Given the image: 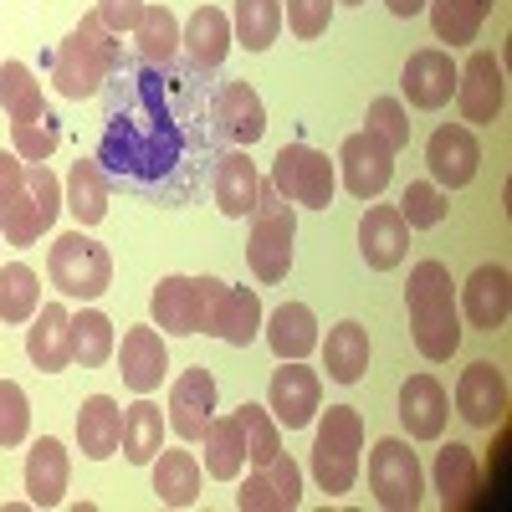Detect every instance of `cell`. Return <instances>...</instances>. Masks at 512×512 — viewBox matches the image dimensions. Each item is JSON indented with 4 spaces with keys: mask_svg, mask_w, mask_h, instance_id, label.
I'll return each instance as SVG.
<instances>
[{
    "mask_svg": "<svg viewBox=\"0 0 512 512\" xmlns=\"http://www.w3.org/2000/svg\"><path fill=\"white\" fill-rule=\"evenodd\" d=\"M200 441H205V472L216 477V482H236L241 466H246V436H241L236 410L231 415H210Z\"/></svg>",
    "mask_w": 512,
    "mask_h": 512,
    "instance_id": "obj_29",
    "label": "cell"
},
{
    "mask_svg": "<svg viewBox=\"0 0 512 512\" xmlns=\"http://www.w3.org/2000/svg\"><path fill=\"white\" fill-rule=\"evenodd\" d=\"M123 456L134 461V466H149L164 446V410L154 400H134L123 410Z\"/></svg>",
    "mask_w": 512,
    "mask_h": 512,
    "instance_id": "obj_32",
    "label": "cell"
},
{
    "mask_svg": "<svg viewBox=\"0 0 512 512\" xmlns=\"http://www.w3.org/2000/svg\"><path fill=\"white\" fill-rule=\"evenodd\" d=\"M267 472H272V482H277V492H282V507L292 512L297 502H303V466H297L287 451H277V456L267 461Z\"/></svg>",
    "mask_w": 512,
    "mask_h": 512,
    "instance_id": "obj_48",
    "label": "cell"
},
{
    "mask_svg": "<svg viewBox=\"0 0 512 512\" xmlns=\"http://www.w3.org/2000/svg\"><path fill=\"white\" fill-rule=\"evenodd\" d=\"M180 47L190 52V62H195L200 72H216V67L231 57V47H236L231 16H226L221 6H200V11L190 16V26L180 31Z\"/></svg>",
    "mask_w": 512,
    "mask_h": 512,
    "instance_id": "obj_24",
    "label": "cell"
},
{
    "mask_svg": "<svg viewBox=\"0 0 512 512\" xmlns=\"http://www.w3.org/2000/svg\"><path fill=\"white\" fill-rule=\"evenodd\" d=\"M456 108L466 123H492L507 103V77H502V62L497 52H472L466 67H456Z\"/></svg>",
    "mask_w": 512,
    "mask_h": 512,
    "instance_id": "obj_10",
    "label": "cell"
},
{
    "mask_svg": "<svg viewBox=\"0 0 512 512\" xmlns=\"http://www.w3.org/2000/svg\"><path fill=\"white\" fill-rule=\"evenodd\" d=\"M436 492H441L446 512L472 502V492H477V456H472V446H461V441L441 446V456H436Z\"/></svg>",
    "mask_w": 512,
    "mask_h": 512,
    "instance_id": "obj_33",
    "label": "cell"
},
{
    "mask_svg": "<svg viewBox=\"0 0 512 512\" xmlns=\"http://www.w3.org/2000/svg\"><path fill=\"white\" fill-rule=\"evenodd\" d=\"M446 190L436 185V180H410L405 185V195H400V216H405V226L410 231H431V226H441L446 221Z\"/></svg>",
    "mask_w": 512,
    "mask_h": 512,
    "instance_id": "obj_43",
    "label": "cell"
},
{
    "mask_svg": "<svg viewBox=\"0 0 512 512\" xmlns=\"http://www.w3.org/2000/svg\"><path fill=\"white\" fill-rule=\"evenodd\" d=\"M272 185L287 205H308V210H328L333 190H338V164L313 149V144H282L272 159Z\"/></svg>",
    "mask_w": 512,
    "mask_h": 512,
    "instance_id": "obj_6",
    "label": "cell"
},
{
    "mask_svg": "<svg viewBox=\"0 0 512 512\" xmlns=\"http://www.w3.org/2000/svg\"><path fill=\"white\" fill-rule=\"evenodd\" d=\"M292 241H297V210L277 195L272 180H262L251 210V241H246V262L256 272V282H282L292 267Z\"/></svg>",
    "mask_w": 512,
    "mask_h": 512,
    "instance_id": "obj_4",
    "label": "cell"
},
{
    "mask_svg": "<svg viewBox=\"0 0 512 512\" xmlns=\"http://www.w3.org/2000/svg\"><path fill=\"white\" fill-rule=\"evenodd\" d=\"M384 6H390L395 16H405V21H410V16H420V11H425V0H384Z\"/></svg>",
    "mask_w": 512,
    "mask_h": 512,
    "instance_id": "obj_51",
    "label": "cell"
},
{
    "mask_svg": "<svg viewBox=\"0 0 512 512\" xmlns=\"http://www.w3.org/2000/svg\"><path fill=\"white\" fill-rule=\"evenodd\" d=\"M57 144H62V123H57L52 108L36 113V118H26V123H11V149H16L26 164H47V159L57 154Z\"/></svg>",
    "mask_w": 512,
    "mask_h": 512,
    "instance_id": "obj_40",
    "label": "cell"
},
{
    "mask_svg": "<svg viewBox=\"0 0 512 512\" xmlns=\"http://www.w3.org/2000/svg\"><path fill=\"white\" fill-rule=\"evenodd\" d=\"M0 108L11 113V123H26L36 113H47V98H41V82L26 62H0Z\"/></svg>",
    "mask_w": 512,
    "mask_h": 512,
    "instance_id": "obj_38",
    "label": "cell"
},
{
    "mask_svg": "<svg viewBox=\"0 0 512 512\" xmlns=\"http://www.w3.org/2000/svg\"><path fill=\"white\" fill-rule=\"evenodd\" d=\"M425 164H431V180L441 190H461L477 180V164H482V144L472 134V123H441L431 144H425Z\"/></svg>",
    "mask_w": 512,
    "mask_h": 512,
    "instance_id": "obj_11",
    "label": "cell"
},
{
    "mask_svg": "<svg viewBox=\"0 0 512 512\" xmlns=\"http://www.w3.org/2000/svg\"><path fill=\"white\" fill-rule=\"evenodd\" d=\"M359 451H364V415L354 405H328L313 436V482L328 497H344L359 482Z\"/></svg>",
    "mask_w": 512,
    "mask_h": 512,
    "instance_id": "obj_3",
    "label": "cell"
},
{
    "mask_svg": "<svg viewBox=\"0 0 512 512\" xmlns=\"http://www.w3.org/2000/svg\"><path fill=\"white\" fill-rule=\"evenodd\" d=\"M41 308V277L26 262L0 267V323H31Z\"/></svg>",
    "mask_w": 512,
    "mask_h": 512,
    "instance_id": "obj_37",
    "label": "cell"
},
{
    "mask_svg": "<svg viewBox=\"0 0 512 512\" xmlns=\"http://www.w3.org/2000/svg\"><path fill=\"white\" fill-rule=\"evenodd\" d=\"M400 88H405L410 108H425V113L446 108L451 93H456V62H451V52H446V47H420V52H410V62H405V72H400Z\"/></svg>",
    "mask_w": 512,
    "mask_h": 512,
    "instance_id": "obj_14",
    "label": "cell"
},
{
    "mask_svg": "<svg viewBox=\"0 0 512 512\" xmlns=\"http://www.w3.org/2000/svg\"><path fill=\"white\" fill-rule=\"evenodd\" d=\"M205 333L221 338V344H231V349H246L251 338L262 333V297H256L251 287H231L226 282V292H221L216 313H210Z\"/></svg>",
    "mask_w": 512,
    "mask_h": 512,
    "instance_id": "obj_23",
    "label": "cell"
},
{
    "mask_svg": "<svg viewBox=\"0 0 512 512\" xmlns=\"http://www.w3.org/2000/svg\"><path fill=\"white\" fill-rule=\"evenodd\" d=\"M67 482H72V456L57 436H41L31 451H26V502L31 507H62L67 497Z\"/></svg>",
    "mask_w": 512,
    "mask_h": 512,
    "instance_id": "obj_20",
    "label": "cell"
},
{
    "mask_svg": "<svg viewBox=\"0 0 512 512\" xmlns=\"http://www.w3.org/2000/svg\"><path fill=\"white\" fill-rule=\"evenodd\" d=\"M431 6V31L436 41H446V47H472V41L482 36V11L472 6V0H425Z\"/></svg>",
    "mask_w": 512,
    "mask_h": 512,
    "instance_id": "obj_39",
    "label": "cell"
},
{
    "mask_svg": "<svg viewBox=\"0 0 512 512\" xmlns=\"http://www.w3.org/2000/svg\"><path fill=\"white\" fill-rule=\"evenodd\" d=\"M267 410H272L277 425H287V431L313 425L318 410H323V379H318V369H308L303 359H282V369L267 384Z\"/></svg>",
    "mask_w": 512,
    "mask_h": 512,
    "instance_id": "obj_9",
    "label": "cell"
},
{
    "mask_svg": "<svg viewBox=\"0 0 512 512\" xmlns=\"http://www.w3.org/2000/svg\"><path fill=\"white\" fill-rule=\"evenodd\" d=\"M123 62V47H118V36L98 21V11L82 16V26L57 47L52 57V82H57V93L82 103V98H93L103 88V77Z\"/></svg>",
    "mask_w": 512,
    "mask_h": 512,
    "instance_id": "obj_2",
    "label": "cell"
},
{
    "mask_svg": "<svg viewBox=\"0 0 512 512\" xmlns=\"http://www.w3.org/2000/svg\"><path fill=\"white\" fill-rule=\"evenodd\" d=\"M62 210L88 231L108 216V175H103V164L98 159H77L67 169V185H62Z\"/></svg>",
    "mask_w": 512,
    "mask_h": 512,
    "instance_id": "obj_26",
    "label": "cell"
},
{
    "mask_svg": "<svg viewBox=\"0 0 512 512\" xmlns=\"http://www.w3.org/2000/svg\"><path fill=\"white\" fill-rule=\"evenodd\" d=\"M26 354L41 374H62L72 364V313L62 303H41L26 328Z\"/></svg>",
    "mask_w": 512,
    "mask_h": 512,
    "instance_id": "obj_21",
    "label": "cell"
},
{
    "mask_svg": "<svg viewBox=\"0 0 512 512\" xmlns=\"http://www.w3.org/2000/svg\"><path fill=\"white\" fill-rule=\"evenodd\" d=\"M338 169H344V190L354 200H379L390 190V175H395V154L384 149L374 134H349L344 149H338Z\"/></svg>",
    "mask_w": 512,
    "mask_h": 512,
    "instance_id": "obj_12",
    "label": "cell"
},
{
    "mask_svg": "<svg viewBox=\"0 0 512 512\" xmlns=\"http://www.w3.org/2000/svg\"><path fill=\"white\" fill-rule=\"evenodd\" d=\"M323 369L333 384H359L369 369V328L344 318L328 328V344H323Z\"/></svg>",
    "mask_w": 512,
    "mask_h": 512,
    "instance_id": "obj_28",
    "label": "cell"
},
{
    "mask_svg": "<svg viewBox=\"0 0 512 512\" xmlns=\"http://www.w3.org/2000/svg\"><path fill=\"white\" fill-rule=\"evenodd\" d=\"M210 415H216V374L205 364H195L175 379V390H169V425H175L180 441H200Z\"/></svg>",
    "mask_w": 512,
    "mask_h": 512,
    "instance_id": "obj_15",
    "label": "cell"
},
{
    "mask_svg": "<svg viewBox=\"0 0 512 512\" xmlns=\"http://www.w3.org/2000/svg\"><path fill=\"white\" fill-rule=\"evenodd\" d=\"M113 349H118V338H113L108 313H98V308L72 313V364H82V369H103V364L113 359Z\"/></svg>",
    "mask_w": 512,
    "mask_h": 512,
    "instance_id": "obj_34",
    "label": "cell"
},
{
    "mask_svg": "<svg viewBox=\"0 0 512 512\" xmlns=\"http://www.w3.org/2000/svg\"><path fill=\"white\" fill-rule=\"evenodd\" d=\"M472 6H477V11H482V16H487V11H492V6H497V0H472Z\"/></svg>",
    "mask_w": 512,
    "mask_h": 512,
    "instance_id": "obj_52",
    "label": "cell"
},
{
    "mask_svg": "<svg viewBox=\"0 0 512 512\" xmlns=\"http://www.w3.org/2000/svg\"><path fill=\"white\" fill-rule=\"evenodd\" d=\"M256 195H262V175H256V164L246 149H231L216 159V205L221 216L231 221H246L256 210Z\"/></svg>",
    "mask_w": 512,
    "mask_h": 512,
    "instance_id": "obj_25",
    "label": "cell"
},
{
    "mask_svg": "<svg viewBox=\"0 0 512 512\" xmlns=\"http://www.w3.org/2000/svg\"><path fill=\"white\" fill-rule=\"evenodd\" d=\"M359 251L374 272H395L410 251V226L400 216V205H369L359 221Z\"/></svg>",
    "mask_w": 512,
    "mask_h": 512,
    "instance_id": "obj_19",
    "label": "cell"
},
{
    "mask_svg": "<svg viewBox=\"0 0 512 512\" xmlns=\"http://www.w3.org/2000/svg\"><path fill=\"white\" fill-rule=\"evenodd\" d=\"M47 277H52V287H57L62 297L93 303V297H103L108 282H113V256H108V246H98L88 231L77 226V231H67V236L52 241V251H47Z\"/></svg>",
    "mask_w": 512,
    "mask_h": 512,
    "instance_id": "obj_5",
    "label": "cell"
},
{
    "mask_svg": "<svg viewBox=\"0 0 512 512\" xmlns=\"http://www.w3.org/2000/svg\"><path fill=\"white\" fill-rule=\"evenodd\" d=\"M221 292H226L221 277H164L154 287V303H149L154 328L175 333V338L205 333L210 313H216V303H221Z\"/></svg>",
    "mask_w": 512,
    "mask_h": 512,
    "instance_id": "obj_7",
    "label": "cell"
},
{
    "mask_svg": "<svg viewBox=\"0 0 512 512\" xmlns=\"http://www.w3.org/2000/svg\"><path fill=\"white\" fill-rule=\"evenodd\" d=\"M405 303H410V333L420 359L446 364L461 349V313H456V282L446 272V262L425 256V262L410 267L405 282Z\"/></svg>",
    "mask_w": 512,
    "mask_h": 512,
    "instance_id": "obj_1",
    "label": "cell"
},
{
    "mask_svg": "<svg viewBox=\"0 0 512 512\" xmlns=\"http://www.w3.org/2000/svg\"><path fill=\"white\" fill-rule=\"evenodd\" d=\"M231 36L241 41L246 52H267L272 41L282 36V0H236Z\"/></svg>",
    "mask_w": 512,
    "mask_h": 512,
    "instance_id": "obj_35",
    "label": "cell"
},
{
    "mask_svg": "<svg viewBox=\"0 0 512 512\" xmlns=\"http://www.w3.org/2000/svg\"><path fill=\"white\" fill-rule=\"evenodd\" d=\"M216 128L236 144V149H251L256 139L267 134V108L256 98L251 82H226L221 98H216Z\"/></svg>",
    "mask_w": 512,
    "mask_h": 512,
    "instance_id": "obj_22",
    "label": "cell"
},
{
    "mask_svg": "<svg viewBox=\"0 0 512 512\" xmlns=\"http://www.w3.org/2000/svg\"><path fill=\"white\" fill-rule=\"evenodd\" d=\"M456 410L466 425H477V431H492V425L507 415V379L497 364H472L461 369L456 379Z\"/></svg>",
    "mask_w": 512,
    "mask_h": 512,
    "instance_id": "obj_18",
    "label": "cell"
},
{
    "mask_svg": "<svg viewBox=\"0 0 512 512\" xmlns=\"http://www.w3.org/2000/svg\"><path fill=\"white\" fill-rule=\"evenodd\" d=\"M31 431V405L16 379H0V446H21Z\"/></svg>",
    "mask_w": 512,
    "mask_h": 512,
    "instance_id": "obj_45",
    "label": "cell"
},
{
    "mask_svg": "<svg viewBox=\"0 0 512 512\" xmlns=\"http://www.w3.org/2000/svg\"><path fill=\"white\" fill-rule=\"evenodd\" d=\"M236 507H241V512H287V507H282V492H277V482H272L267 466H256V472L241 482Z\"/></svg>",
    "mask_w": 512,
    "mask_h": 512,
    "instance_id": "obj_47",
    "label": "cell"
},
{
    "mask_svg": "<svg viewBox=\"0 0 512 512\" xmlns=\"http://www.w3.org/2000/svg\"><path fill=\"white\" fill-rule=\"evenodd\" d=\"M21 190H26V159H21L16 149H11V154L0 149V210H6Z\"/></svg>",
    "mask_w": 512,
    "mask_h": 512,
    "instance_id": "obj_50",
    "label": "cell"
},
{
    "mask_svg": "<svg viewBox=\"0 0 512 512\" xmlns=\"http://www.w3.org/2000/svg\"><path fill=\"white\" fill-rule=\"evenodd\" d=\"M149 466H154V497L164 507H190L200 497V461H195V451H180V446L164 451L159 446V456Z\"/></svg>",
    "mask_w": 512,
    "mask_h": 512,
    "instance_id": "obj_31",
    "label": "cell"
},
{
    "mask_svg": "<svg viewBox=\"0 0 512 512\" xmlns=\"http://www.w3.org/2000/svg\"><path fill=\"white\" fill-rule=\"evenodd\" d=\"M369 492L384 512H415L425 497V472H420V456L410 451V441L400 436H384L369 451Z\"/></svg>",
    "mask_w": 512,
    "mask_h": 512,
    "instance_id": "obj_8",
    "label": "cell"
},
{
    "mask_svg": "<svg viewBox=\"0 0 512 512\" xmlns=\"http://www.w3.org/2000/svg\"><path fill=\"white\" fill-rule=\"evenodd\" d=\"M282 21L297 41H318L333 21V0H287L282 6Z\"/></svg>",
    "mask_w": 512,
    "mask_h": 512,
    "instance_id": "obj_46",
    "label": "cell"
},
{
    "mask_svg": "<svg viewBox=\"0 0 512 512\" xmlns=\"http://www.w3.org/2000/svg\"><path fill=\"white\" fill-rule=\"evenodd\" d=\"M446 415H451V400L436 374H410L400 384V425L410 431V441H441Z\"/></svg>",
    "mask_w": 512,
    "mask_h": 512,
    "instance_id": "obj_17",
    "label": "cell"
},
{
    "mask_svg": "<svg viewBox=\"0 0 512 512\" xmlns=\"http://www.w3.org/2000/svg\"><path fill=\"white\" fill-rule=\"evenodd\" d=\"M456 313L472 323V328H482V333L507 328V313H512V277H507V267H497V262L477 267L472 277L461 282V303H456Z\"/></svg>",
    "mask_w": 512,
    "mask_h": 512,
    "instance_id": "obj_13",
    "label": "cell"
},
{
    "mask_svg": "<svg viewBox=\"0 0 512 512\" xmlns=\"http://www.w3.org/2000/svg\"><path fill=\"white\" fill-rule=\"evenodd\" d=\"M144 16V0H98V21L113 31V36H123V31H134V21Z\"/></svg>",
    "mask_w": 512,
    "mask_h": 512,
    "instance_id": "obj_49",
    "label": "cell"
},
{
    "mask_svg": "<svg viewBox=\"0 0 512 512\" xmlns=\"http://www.w3.org/2000/svg\"><path fill=\"white\" fill-rule=\"evenodd\" d=\"M134 41H139V57L154 67H169L180 52V21L169 6H144V16L134 21Z\"/></svg>",
    "mask_w": 512,
    "mask_h": 512,
    "instance_id": "obj_36",
    "label": "cell"
},
{
    "mask_svg": "<svg viewBox=\"0 0 512 512\" xmlns=\"http://www.w3.org/2000/svg\"><path fill=\"white\" fill-rule=\"evenodd\" d=\"M267 344L277 359H308L318 349V318L308 303H282L267 318Z\"/></svg>",
    "mask_w": 512,
    "mask_h": 512,
    "instance_id": "obj_30",
    "label": "cell"
},
{
    "mask_svg": "<svg viewBox=\"0 0 512 512\" xmlns=\"http://www.w3.org/2000/svg\"><path fill=\"white\" fill-rule=\"evenodd\" d=\"M364 123H369L364 134H374V139H379L384 149H390V154L410 149V118H405V103H400V98H374Z\"/></svg>",
    "mask_w": 512,
    "mask_h": 512,
    "instance_id": "obj_44",
    "label": "cell"
},
{
    "mask_svg": "<svg viewBox=\"0 0 512 512\" xmlns=\"http://www.w3.org/2000/svg\"><path fill=\"white\" fill-rule=\"evenodd\" d=\"M57 221L47 216V210L36 205V195H31V185L0 210V236H6L11 246H31V241H41V231H52Z\"/></svg>",
    "mask_w": 512,
    "mask_h": 512,
    "instance_id": "obj_42",
    "label": "cell"
},
{
    "mask_svg": "<svg viewBox=\"0 0 512 512\" xmlns=\"http://www.w3.org/2000/svg\"><path fill=\"white\" fill-rule=\"evenodd\" d=\"M236 420H241V436H246V461H251V466H267V461L282 451V425L272 420V410L246 400V405L236 410Z\"/></svg>",
    "mask_w": 512,
    "mask_h": 512,
    "instance_id": "obj_41",
    "label": "cell"
},
{
    "mask_svg": "<svg viewBox=\"0 0 512 512\" xmlns=\"http://www.w3.org/2000/svg\"><path fill=\"white\" fill-rule=\"evenodd\" d=\"M113 359H118V374H123V384H128L134 395H154L159 384H164V369H169L164 338H159L154 323H149V328H128L123 344L113 349Z\"/></svg>",
    "mask_w": 512,
    "mask_h": 512,
    "instance_id": "obj_16",
    "label": "cell"
},
{
    "mask_svg": "<svg viewBox=\"0 0 512 512\" xmlns=\"http://www.w3.org/2000/svg\"><path fill=\"white\" fill-rule=\"evenodd\" d=\"M344 6H359V0H344Z\"/></svg>",
    "mask_w": 512,
    "mask_h": 512,
    "instance_id": "obj_53",
    "label": "cell"
},
{
    "mask_svg": "<svg viewBox=\"0 0 512 512\" xmlns=\"http://www.w3.org/2000/svg\"><path fill=\"white\" fill-rule=\"evenodd\" d=\"M123 441V410L113 395H88L77 410V446L88 461H108Z\"/></svg>",
    "mask_w": 512,
    "mask_h": 512,
    "instance_id": "obj_27",
    "label": "cell"
}]
</instances>
